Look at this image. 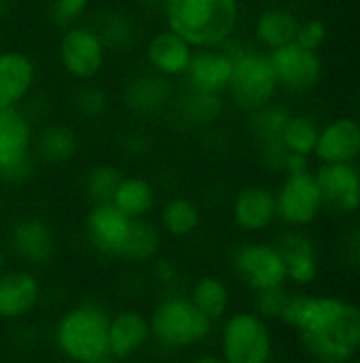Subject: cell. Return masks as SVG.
Here are the masks:
<instances>
[{
	"label": "cell",
	"instance_id": "obj_1",
	"mask_svg": "<svg viewBox=\"0 0 360 363\" xmlns=\"http://www.w3.org/2000/svg\"><path fill=\"white\" fill-rule=\"evenodd\" d=\"M280 321L297 332L314 363H352L360 355V306L350 300L297 291Z\"/></svg>",
	"mask_w": 360,
	"mask_h": 363
},
{
	"label": "cell",
	"instance_id": "obj_2",
	"mask_svg": "<svg viewBox=\"0 0 360 363\" xmlns=\"http://www.w3.org/2000/svg\"><path fill=\"white\" fill-rule=\"evenodd\" d=\"M166 28L193 49L225 47L240 21V0H166Z\"/></svg>",
	"mask_w": 360,
	"mask_h": 363
},
{
	"label": "cell",
	"instance_id": "obj_3",
	"mask_svg": "<svg viewBox=\"0 0 360 363\" xmlns=\"http://www.w3.org/2000/svg\"><path fill=\"white\" fill-rule=\"evenodd\" d=\"M110 313L95 300H85L62 313L53 328L57 351L70 363H93L108 353Z\"/></svg>",
	"mask_w": 360,
	"mask_h": 363
},
{
	"label": "cell",
	"instance_id": "obj_4",
	"mask_svg": "<svg viewBox=\"0 0 360 363\" xmlns=\"http://www.w3.org/2000/svg\"><path fill=\"white\" fill-rule=\"evenodd\" d=\"M151 338L166 349H189L210 338L214 323L195 308L189 296L170 294L159 300L149 315Z\"/></svg>",
	"mask_w": 360,
	"mask_h": 363
},
{
	"label": "cell",
	"instance_id": "obj_5",
	"mask_svg": "<svg viewBox=\"0 0 360 363\" xmlns=\"http://www.w3.org/2000/svg\"><path fill=\"white\" fill-rule=\"evenodd\" d=\"M229 53L233 57V72L227 89L231 102L244 113L267 106L280 87L269 53L250 47H240Z\"/></svg>",
	"mask_w": 360,
	"mask_h": 363
},
{
	"label": "cell",
	"instance_id": "obj_6",
	"mask_svg": "<svg viewBox=\"0 0 360 363\" xmlns=\"http://www.w3.org/2000/svg\"><path fill=\"white\" fill-rule=\"evenodd\" d=\"M34 121L19 108L0 111V181L23 185L34 174Z\"/></svg>",
	"mask_w": 360,
	"mask_h": 363
},
{
	"label": "cell",
	"instance_id": "obj_7",
	"mask_svg": "<svg viewBox=\"0 0 360 363\" xmlns=\"http://www.w3.org/2000/svg\"><path fill=\"white\" fill-rule=\"evenodd\" d=\"M219 345V355L227 363H272L274 359V336L269 323L255 311L227 315Z\"/></svg>",
	"mask_w": 360,
	"mask_h": 363
},
{
	"label": "cell",
	"instance_id": "obj_8",
	"mask_svg": "<svg viewBox=\"0 0 360 363\" xmlns=\"http://www.w3.org/2000/svg\"><path fill=\"white\" fill-rule=\"evenodd\" d=\"M57 62L76 83L95 81L108 62V49L89 23L64 28L57 40Z\"/></svg>",
	"mask_w": 360,
	"mask_h": 363
},
{
	"label": "cell",
	"instance_id": "obj_9",
	"mask_svg": "<svg viewBox=\"0 0 360 363\" xmlns=\"http://www.w3.org/2000/svg\"><path fill=\"white\" fill-rule=\"evenodd\" d=\"M274 194L278 219L293 230L312 225L325 208L323 194L312 170L286 174L282 185Z\"/></svg>",
	"mask_w": 360,
	"mask_h": 363
},
{
	"label": "cell",
	"instance_id": "obj_10",
	"mask_svg": "<svg viewBox=\"0 0 360 363\" xmlns=\"http://www.w3.org/2000/svg\"><path fill=\"white\" fill-rule=\"evenodd\" d=\"M231 268L236 277L255 294L286 285V270H284L282 255L278 247L269 242L240 245L233 253Z\"/></svg>",
	"mask_w": 360,
	"mask_h": 363
},
{
	"label": "cell",
	"instance_id": "obj_11",
	"mask_svg": "<svg viewBox=\"0 0 360 363\" xmlns=\"http://www.w3.org/2000/svg\"><path fill=\"white\" fill-rule=\"evenodd\" d=\"M174 96L176 91L172 81L151 70L129 77L121 87V104L136 119H155L166 115Z\"/></svg>",
	"mask_w": 360,
	"mask_h": 363
},
{
	"label": "cell",
	"instance_id": "obj_12",
	"mask_svg": "<svg viewBox=\"0 0 360 363\" xmlns=\"http://www.w3.org/2000/svg\"><path fill=\"white\" fill-rule=\"evenodd\" d=\"M132 221L127 215H123L112 202H100L91 204V208L85 215V234L93 251H98L104 257L121 259Z\"/></svg>",
	"mask_w": 360,
	"mask_h": 363
},
{
	"label": "cell",
	"instance_id": "obj_13",
	"mask_svg": "<svg viewBox=\"0 0 360 363\" xmlns=\"http://www.w3.org/2000/svg\"><path fill=\"white\" fill-rule=\"evenodd\" d=\"M278 85L291 91H308L323 79V60L318 51H310L299 43H289L274 51H267Z\"/></svg>",
	"mask_w": 360,
	"mask_h": 363
},
{
	"label": "cell",
	"instance_id": "obj_14",
	"mask_svg": "<svg viewBox=\"0 0 360 363\" xmlns=\"http://www.w3.org/2000/svg\"><path fill=\"white\" fill-rule=\"evenodd\" d=\"M38 68L30 53L17 47H0V111L19 108L32 96Z\"/></svg>",
	"mask_w": 360,
	"mask_h": 363
},
{
	"label": "cell",
	"instance_id": "obj_15",
	"mask_svg": "<svg viewBox=\"0 0 360 363\" xmlns=\"http://www.w3.org/2000/svg\"><path fill=\"white\" fill-rule=\"evenodd\" d=\"M231 72H233V57L227 49L223 47L195 49L182 79L187 81L189 89L223 96L229 89Z\"/></svg>",
	"mask_w": 360,
	"mask_h": 363
},
{
	"label": "cell",
	"instance_id": "obj_16",
	"mask_svg": "<svg viewBox=\"0 0 360 363\" xmlns=\"http://www.w3.org/2000/svg\"><path fill=\"white\" fill-rule=\"evenodd\" d=\"M314 179L325 206L346 215L360 211V172L354 164H320Z\"/></svg>",
	"mask_w": 360,
	"mask_h": 363
},
{
	"label": "cell",
	"instance_id": "obj_17",
	"mask_svg": "<svg viewBox=\"0 0 360 363\" xmlns=\"http://www.w3.org/2000/svg\"><path fill=\"white\" fill-rule=\"evenodd\" d=\"M8 247L28 266H45L55 255L53 228L40 217H23L11 225Z\"/></svg>",
	"mask_w": 360,
	"mask_h": 363
},
{
	"label": "cell",
	"instance_id": "obj_18",
	"mask_svg": "<svg viewBox=\"0 0 360 363\" xmlns=\"http://www.w3.org/2000/svg\"><path fill=\"white\" fill-rule=\"evenodd\" d=\"M193 47L170 28L149 36L144 45V62L151 72L166 79H182L193 57Z\"/></svg>",
	"mask_w": 360,
	"mask_h": 363
},
{
	"label": "cell",
	"instance_id": "obj_19",
	"mask_svg": "<svg viewBox=\"0 0 360 363\" xmlns=\"http://www.w3.org/2000/svg\"><path fill=\"white\" fill-rule=\"evenodd\" d=\"M42 298L40 281L30 270H4L0 274V319L21 321L30 317Z\"/></svg>",
	"mask_w": 360,
	"mask_h": 363
},
{
	"label": "cell",
	"instance_id": "obj_20",
	"mask_svg": "<svg viewBox=\"0 0 360 363\" xmlns=\"http://www.w3.org/2000/svg\"><path fill=\"white\" fill-rule=\"evenodd\" d=\"M320 164H354L360 157V123L352 117H337L318 132L314 147Z\"/></svg>",
	"mask_w": 360,
	"mask_h": 363
},
{
	"label": "cell",
	"instance_id": "obj_21",
	"mask_svg": "<svg viewBox=\"0 0 360 363\" xmlns=\"http://www.w3.org/2000/svg\"><path fill=\"white\" fill-rule=\"evenodd\" d=\"M231 217L233 223L248 234L265 232L278 219L276 194L265 185L242 187L231 202Z\"/></svg>",
	"mask_w": 360,
	"mask_h": 363
},
{
	"label": "cell",
	"instance_id": "obj_22",
	"mask_svg": "<svg viewBox=\"0 0 360 363\" xmlns=\"http://www.w3.org/2000/svg\"><path fill=\"white\" fill-rule=\"evenodd\" d=\"M151 340L149 317L138 308H123L110 315L108 323V355L127 362L138 355Z\"/></svg>",
	"mask_w": 360,
	"mask_h": 363
},
{
	"label": "cell",
	"instance_id": "obj_23",
	"mask_svg": "<svg viewBox=\"0 0 360 363\" xmlns=\"http://www.w3.org/2000/svg\"><path fill=\"white\" fill-rule=\"evenodd\" d=\"M284 270H286V281L306 287L316 281L318 277V255H316V245L301 232V230H289L284 232L278 242H276Z\"/></svg>",
	"mask_w": 360,
	"mask_h": 363
},
{
	"label": "cell",
	"instance_id": "obj_24",
	"mask_svg": "<svg viewBox=\"0 0 360 363\" xmlns=\"http://www.w3.org/2000/svg\"><path fill=\"white\" fill-rule=\"evenodd\" d=\"M223 111H225L223 96L204 94L187 87L180 96H174L168 113L187 128H210L221 119Z\"/></svg>",
	"mask_w": 360,
	"mask_h": 363
},
{
	"label": "cell",
	"instance_id": "obj_25",
	"mask_svg": "<svg viewBox=\"0 0 360 363\" xmlns=\"http://www.w3.org/2000/svg\"><path fill=\"white\" fill-rule=\"evenodd\" d=\"M79 153V136L68 123H47L34 138V155L53 166L68 164Z\"/></svg>",
	"mask_w": 360,
	"mask_h": 363
},
{
	"label": "cell",
	"instance_id": "obj_26",
	"mask_svg": "<svg viewBox=\"0 0 360 363\" xmlns=\"http://www.w3.org/2000/svg\"><path fill=\"white\" fill-rule=\"evenodd\" d=\"M110 202L129 219H149L157 206V191L146 177L123 174Z\"/></svg>",
	"mask_w": 360,
	"mask_h": 363
},
{
	"label": "cell",
	"instance_id": "obj_27",
	"mask_svg": "<svg viewBox=\"0 0 360 363\" xmlns=\"http://www.w3.org/2000/svg\"><path fill=\"white\" fill-rule=\"evenodd\" d=\"M299 30V19L293 11L282 6H269L261 11L255 19V38L267 51L284 47L295 40Z\"/></svg>",
	"mask_w": 360,
	"mask_h": 363
},
{
	"label": "cell",
	"instance_id": "obj_28",
	"mask_svg": "<svg viewBox=\"0 0 360 363\" xmlns=\"http://www.w3.org/2000/svg\"><path fill=\"white\" fill-rule=\"evenodd\" d=\"M189 300L212 323L223 321L229 315V308H231V291H229L227 283L216 274L199 277L191 287Z\"/></svg>",
	"mask_w": 360,
	"mask_h": 363
},
{
	"label": "cell",
	"instance_id": "obj_29",
	"mask_svg": "<svg viewBox=\"0 0 360 363\" xmlns=\"http://www.w3.org/2000/svg\"><path fill=\"white\" fill-rule=\"evenodd\" d=\"M89 26L100 34L108 51H129L136 40L138 32L129 15L121 13L119 9H104L95 15Z\"/></svg>",
	"mask_w": 360,
	"mask_h": 363
},
{
	"label": "cell",
	"instance_id": "obj_30",
	"mask_svg": "<svg viewBox=\"0 0 360 363\" xmlns=\"http://www.w3.org/2000/svg\"><path fill=\"white\" fill-rule=\"evenodd\" d=\"M159 223L161 230L172 238H189L202 225V211L191 198L176 196L166 200V204L161 206Z\"/></svg>",
	"mask_w": 360,
	"mask_h": 363
},
{
	"label": "cell",
	"instance_id": "obj_31",
	"mask_svg": "<svg viewBox=\"0 0 360 363\" xmlns=\"http://www.w3.org/2000/svg\"><path fill=\"white\" fill-rule=\"evenodd\" d=\"M159 247H161V230L151 219H134L121 259L149 264L157 257Z\"/></svg>",
	"mask_w": 360,
	"mask_h": 363
},
{
	"label": "cell",
	"instance_id": "obj_32",
	"mask_svg": "<svg viewBox=\"0 0 360 363\" xmlns=\"http://www.w3.org/2000/svg\"><path fill=\"white\" fill-rule=\"evenodd\" d=\"M318 123L308 117V115H291L284 132H282V147L289 153H299V155H312L316 140H318Z\"/></svg>",
	"mask_w": 360,
	"mask_h": 363
},
{
	"label": "cell",
	"instance_id": "obj_33",
	"mask_svg": "<svg viewBox=\"0 0 360 363\" xmlns=\"http://www.w3.org/2000/svg\"><path fill=\"white\" fill-rule=\"evenodd\" d=\"M123 179V170L115 164H95L83 179V191L91 200V204L110 202L119 183Z\"/></svg>",
	"mask_w": 360,
	"mask_h": 363
},
{
	"label": "cell",
	"instance_id": "obj_34",
	"mask_svg": "<svg viewBox=\"0 0 360 363\" xmlns=\"http://www.w3.org/2000/svg\"><path fill=\"white\" fill-rule=\"evenodd\" d=\"M70 104L74 113L83 119H100L108 111V96L102 87H98L93 81L79 83V87L70 96Z\"/></svg>",
	"mask_w": 360,
	"mask_h": 363
},
{
	"label": "cell",
	"instance_id": "obj_35",
	"mask_svg": "<svg viewBox=\"0 0 360 363\" xmlns=\"http://www.w3.org/2000/svg\"><path fill=\"white\" fill-rule=\"evenodd\" d=\"M91 9V0H49V17L57 28L83 23Z\"/></svg>",
	"mask_w": 360,
	"mask_h": 363
},
{
	"label": "cell",
	"instance_id": "obj_36",
	"mask_svg": "<svg viewBox=\"0 0 360 363\" xmlns=\"http://www.w3.org/2000/svg\"><path fill=\"white\" fill-rule=\"evenodd\" d=\"M291 291H286V287H274V289H265V291H257V300H255V313L259 317H263L265 321L278 319L286 306Z\"/></svg>",
	"mask_w": 360,
	"mask_h": 363
},
{
	"label": "cell",
	"instance_id": "obj_37",
	"mask_svg": "<svg viewBox=\"0 0 360 363\" xmlns=\"http://www.w3.org/2000/svg\"><path fill=\"white\" fill-rule=\"evenodd\" d=\"M327 40V26L323 19L312 17L308 21H299V30L295 36V43H299L301 47L310 49V51H318Z\"/></svg>",
	"mask_w": 360,
	"mask_h": 363
},
{
	"label": "cell",
	"instance_id": "obj_38",
	"mask_svg": "<svg viewBox=\"0 0 360 363\" xmlns=\"http://www.w3.org/2000/svg\"><path fill=\"white\" fill-rule=\"evenodd\" d=\"M180 279V270L178 264L174 259L168 257H155L153 259V281L163 287V289H172Z\"/></svg>",
	"mask_w": 360,
	"mask_h": 363
},
{
	"label": "cell",
	"instance_id": "obj_39",
	"mask_svg": "<svg viewBox=\"0 0 360 363\" xmlns=\"http://www.w3.org/2000/svg\"><path fill=\"white\" fill-rule=\"evenodd\" d=\"M282 170L286 174H293V172H303V170H310V157L308 155H299V153H284L282 157Z\"/></svg>",
	"mask_w": 360,
	"mask_h": 363
},
{
	"label": "cell",
	"instance_id": "obj_40",
	"mask_svg": "<svg viewBox=\"0 0 360 363\" xmlns=\"http://www.w3.org/2000/svg\"><path fill=\"white\" fill-rule=\"evenodd\" d=\"M191 363H227L221 355H212V353H206V355H197Z\"/></svg>",
	"mask_w": 360,
	"mask_h": 363
},
{
	"label": "cell",
	"instance_id": "obj_41",
	"mask_svg": "<svg viewBox=\"0 0 360 363\" xmlns=\"http://www.w3.org/2000/svg\"><path fill=\"white\" fill-rule=\"evenodd\" d=\"M132 2H136L140 6H155V4H163L166 0H132Z\"/></svg>",
	"mask_w": 360,
	"mask_h": 363
},
{
	"label": "cell",
	"instance_id": "obj_42",
	"mask_svg": "<svg viewBox=\"0 0 360 363\" xmlns=\"http://www.w3.org/2000/svg\"><path fill=\"white\" fill-rule=\"evenodd\" d=\"M93 363H123L121 362V359H117V357H112V355H108V353H106V355H104V357H100V359H95V362Z\"/></svg>",
	"mask_w": 360,
	"mask_h": 363
},
{
	"label": "cell",
	"instance_id": "obj_43",
	"mask_svg": "<svg viewBox=\"0 0 360 363\" xmlns=\"http://www.w3.org/2000/svg\"><path fill=\"white\" fill-rule=\"evenodd\" d=\"M4 266H6V253H4V249H2V245H0V274L6 270Z\"/></svg>",
	"mask_w": 360,
	"mask_h": 363
},
{
	"label": "cell",
	"instance_id": "obj_44",
	"mask_svg": "<svg viewBox=\"0 0 360 363\" xmlns=\"http://www.w3.org/2000/svg\"><path fill=\"white\" fill-rule=\"evenodd\" d=\"M352 363H360V359H354V362H352Z\"/></svg>",
	"mask_w": 360,
	"mask_h": 363
},
{
	"label": "cell",
	"instance_id": "obj_45",
	"mask_svg": "<svg viewBox=\"0 0 360 363\" xmlns=\"http://www.w3.org/2000/svg\"><path fill=\"white\" fill-rule=\"evenodd\" d=\"M40 2H49V0H40Z\"/></svg>",
	"mask_w": 360,
	"mask_h": 363
},
{
	"label": "cell",
	"instance_id": "obj_46",
	"mask_svg": "<svg viewBox=\"0 0 360 363\" xmlns=\"http://www.w3.org/2000/svg\"><path fill=\"white\" fill-rule=\"evenodd\" d=\"M64 363H70V362H64Z\"/></svg>",
	"mask_w": 360,
	"mask_h": 363
}]
</instances>
